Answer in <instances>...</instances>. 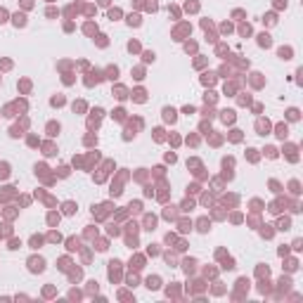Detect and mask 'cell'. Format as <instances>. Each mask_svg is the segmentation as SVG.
<instances>
[{
    "mask_svg": "<svg viewBox=\"0 0 303 303\" xmlns=\"http://www.w3.org/2000/svg\"><path fill=\"white\" fill-rule=\"evenodd\" d=\"M164 118L166 121H175V109H168V107H166V109H164Z\"/></svg>",
    "mask_w": 303,
    "mask_h": 303,
    "instance_id": "2",
    "label": "cell"
},
{
    "mask_svg": "<svg viewBox=\"0 0 303 303\" xmlns=\"http://www.w3.org/2000/svg\"><path fill=\"white\" fill-rule=\"evenodd\" d=\"M14 24L17 26H24L26 22H24V14H14Z\"/></svg>",
    "mask_w": 303,
    "mask_h": 303,
    "instance_id": "3",
    "label": "cell"
},
{
    "mask_svg": "<svg viewBox=\"0 0 303 303\" xmlns=\"http://www.w3.org/2000/svg\"><path fill=\"white\" fill-rule=\"evenodd\" d=\"M277 130H279V133H277V135H279V137H287V126H279V128H277Z\"/></svg>",
    "mask_w": 303,
    "mask_h": 303,
    "instance_id": "6",
    "label": "cell"
},
{
    "mask_svg": "<svg viewBox=\"0 0 303 303\" xmlns=\"http://www.w3.org/2000/svg\"><path fill=\"white\" fill-rule=\"evenodd\" d=\"M31 270L33 272H43L45 270V261L43 258H31Z\"/></svg>",
    "mask_w": 303,
    "mask_h": 303,
    "instance_id": "1",
    "label": "cell"
},
{
    "mask_svg": "<svg viewBox=\"0 0 303 303\" xmlns=\"http://www.w3.org/2000/svg\"><path fill=\"white\" fill-rule=\"evenodd\" d=\"M5 17H7V12H5V10H0V22H5Z\"/></svg>",
    "mask_w": 303,
    "mask_h": 303,
    "instance_id": "8",
    "label": "cell"
},
{
    "mask_svg": "<svg viewBox=\"0 0 303 303\" xmlns=\"http://www.w3.org/2000/svg\"><path fill=\"white\" fill-rule=\"evenodd\" d=\"M0 175H3V178L7 175V166H0Z\"/></svg>",
    "mask_w": 303,
    "mask_h": 303,
    "instance_id": "7",
    "label": "cell"
},
{
    "mask_svg": "<svg viewBox=\"0 0 303 303\" xmlns=\"http://www.w3.org/2000/svg\"><path fill=\"white\" fill-rule=\"evenodd\" d=\"M261 45H265V47L270 45V36H268V33H263V36H261Z\"/></svg>",
    "mask_w": 303,
    "mask_h": 303,
    "instance_id": "4",
    "label": "cell"
},
{
    "mask_svg": "<svg viewBox=\"0 0 303 303\" xmlns=\"http://www.w3.org/2000/svg\"><path fill=\"white\" fill-rule=\"evenodd\" d=\"M147 287H149V289H156V287H159V279H156V277L149 279V282H147Z\"/></svg>",
    "mask_w": 303,
    "mask_h": 303,
    "instance_id": "5",
    "label": "cell"
}]
</instances>
